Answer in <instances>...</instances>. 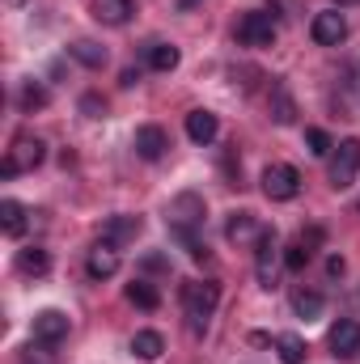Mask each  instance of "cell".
Masks as SVG:
<instances>
[{
    "label": "cell",
    "mask_w": 360,
    "mask_h": 364,
    "mask_svg": "<svg viewBox=\"0 0 360 364\" xmlns=\"http://www.w3.org/2000/svg\"><path fill=\"white\" fill-rule=\"evenodd\" d=\"M144 267H149V272H162V267H170V263H166L162 255H149V259H144Z\"/></svg>",
    "instance_id": "4dcf8cb0"
},
{
    "label": "cell",
    "mask_w": 360,
    "mask_h": 364,
    "mask_svg": "<svg viewBox=\"0 0 360 364\" xmlns=\"http://www.w3.org/2000/svg\"><path fill=\"white\" fill-rule=\"evenodd\" d=\"M275 34H280L275 9H250V13L238 21V43H242V47H271Z\"/></svg>",
    "instance_id": "277c9868"
},
{
    "label": "cell",
    "mask_w": 360,
    "mask_h": 364,
    "mask_svg": "<svg viewBox=\"0 0 360 364\" xmlns=\"http://www.w3.org/2000/svg\"><path fill=\"white\" fill-rule=\"evenodd\" d=\"M68 51H73V60H81L85 68H102V64H106V47H97V43H90V38L73 43Z\"/></svg>",
    "instance_id": "d4e9b609"
},
{
    "label": "cell",
    "mask_w": 360,
    "mask_h": 364,
    "mask_svg": "<svg viewBox=\"0 0 360 364\" xmlns=\"http://www.w3.org/2000/svg\"><path fill=\"white\" fill-rule=\"evenodd\" d=\"M305 144H309L314 157H331V153H335V140H331L322 127H305Z\"/></svg>",
    "instance_id": "484cf974"
},
{
    "label": "cell",
    "mask_w": 360,
    "mask_h": 364,
    "mask_svg": "<svg viewBox=\"0 0 360 364\" xmlns=\"http://www.w3.org/2000/svg\"><path fill=\"white\" fill-rule=\"evenodd\" d=\"M179 47H170V43H153V47H149V68H153V73H174V68H179Z\"/></svg>",
    "instance_id": "7402d4cb"
},
{
    "label": "cell",
    "mask_w": 360,
    "mask_h": 364,
    "mask_svg": "<svg viewBox=\"0 0 360 364\" xmlns=\"http://www.w3.org/2000/svg\"><path fill=\"white\" fill-rule=\"evenodd\" d=\"M68 335V314H60V309H43V314H34V339L38 343H60Z\"/></svg>",
    "instance_id": "8fae6325"
},
{
    "label": "cell",
    "mask_w": 360,
    "mask_h": 364,
    "mask_svg": "<svg viewBox=\"0 0 360 364\" xmlns=\"http://www.w3.org/2000/svg\"><path fill=\"white\" fill-rule=\"evenodd\" d=\"M162 352H166V339H162L157 331H136V335H132V356H136V360L153 364V360H162Z\"/></svg>",
    "instance_id": "e0dca14e"
},
{
    "label": "cell",
    "mask_w": 360,
    "mask_h": 364,
    "mask_svg": "<svg viewBox=\"0 0 360 364\" xmlns=\"http://www.w3.org/2000/svg\"><path fill=\"white\" fill-rule=\"evenodd\" d=\"M339 4H360V0H339Z\"/></svg>",
    "instance_id": "836d02e7"
},
{
    "label": "cell",
    "mask_w": 360,
    "mask_h": 364,
    "mask_svg": "<svg viewBox=\"0 0 360 364\" xmlns=\"http://www.w3.org/2000/svg\"><path fill=\"white\" fill-rule=\"evenodd\" d=\"M216 132H221V119H216L212 110H191V114H186V136H191V144H212Z\"/></svg>",
    "instance_id": "4fadbf2b"
},
{
    "label": "cell",
    "mask_w": 360,
    "mask_h": 364,
    "mask_svg": "<svg viewBox=\"0 0 360 364\" xmlns=\"http://www.w3.org/2000/svg\"><path fill=\"white\" fill-rule=\"evenodd\" d=\"M0 229L9 237H21L26 233V208L17 199H0Z\"/></svg>",
    "instance_id": "d6986e66"
},
{
    "label": "cell",
    "mask_w": 360,
    "mask_h": 364,
    "mask_svg": "<svg viewBox=\"0 0 360 364\" xmlns=\"http://www.w3.org/2000/svg\"><path fill=\"white\" fill-rule=\"evenodd\" d=\"M360 174V140H344V144H335V153H331V166H327V178L335 191H348Z\"/></svg>",
    "instance_id": "5b68a950"
},
{
    "label": "cell",
    "mask_w": 360,
    "mask_h": 364,
    "mask_svg": "<svg viewBox=\"0 0 360 364\" xmlns=\"http://www.w3.org/2000/svg\"><path fill=\"white\" fill-rule=\"evenodd\" d=\"M43 157H47V144H43L38 136H17V140H13V149H9V153H4V161H0V178L30 174V170H38V166H43Z\"/></svg>",
    "instance_id": "3957f363"
},
{
    "label": "cell",
    "mask_w": 360,
    "mask_h": 364,
    "mask_svg": "<svg viewBox=\"0 0 360 364\" xmlns=\"http://www.w3.org/2000/svg\"><path fill=\"white\" fill-rule=\"evenodd\" d=\"M17 102H21V110H43V106H47V90H43L38 81H26V90H21Z\"/></svg>",
    "instance_id": "4316f807"
},
{
    "label": "cell",
    "mask_w": 360,
    "mask_h": 364,
    "mask_svg": "<svg viewBox=\"0 0 360 364\" xmlns=\"http://www.w3.org/2000/svg\"><path fill=\"white\" fill-rule=\"evenodd\" d=\"M140 81V73L136 68H123V77H119V85H136Z\"/></svg>",
    "instance_id": "1f68e13d"
},
{
    "label": "cell",
    "mask_w": 360,
    "mask_h": 364,
    "mask_svg": "<svg viewBox=\"0 0 360 364\" xmlns=\"http://www.w3.org/2000/svg\"><path fill=\"white\" fill-rule=\"evenodd\" d=\"M136 153L144 157V161H162L166 157V149H170V136H166V127H157V123H144V127H136Z\"/></svg>",
    "instance_id": "9c48e42d"
},
{
    "label": "cell",
    "mask_w": 360,
    "mask_h": 364,
    "mask_svg": "<svg viewBox=\"0 0 360 364\" xmlns=\"http://www.w3.org/2000/svg\"><path fill=\"white\" fill-rule=\"evenodd\" d=\"M81 110H85L90 119H102V114H106V102H102L97 93H85V97H81Z\"/></svg>",
    "instance_id": "f1b7e54d"
},
{
    "label": "cell",
    "mask_w": 360,
    "mask_h": 364,
    "mask_svg": "<svg viewBox=\"0 0 360 364\" xmlns=\"http://www.w3.org/2000/svg\"><path fill=\"white\" fill-rule=\"evenodd\" d=\"M179 4H182V9H191V4H195V0H179Z\"/></svg>",
    "instance_id": "d6a6232c"
},
{
    "label": "cell",
    "mask_w": 360,
    "mask_h": 364,
    "mask_svg": "<svg viewBox=\"0 0 360 364\" xmlns=\"http://www.w3.org/2000/svg\"><path fill=\"white\" fill-rule=\"evenodd\" d=\"M263 195H268L271 203L297 199V195H301V174H297V166H284V161L268 166V170H263Z\"/></svg>",
    "instance_id": "8992f818"
},
{
    "label": "cell",
    "mask_w": 360,
    "mask_h": 364,
    "mask_svg": "<svg viewBox=\"0 0 360 364\" xmlns=\"http://www.w3.org/2000/svg\"><path fill=\"white\" fill-rule=\"evenodd\" d=\"M136 237H140V216H110L102 225V242H110V246H127Z\"/></svg>",
    "instance_id": "5bb4252c"
},
{
    "label": "cell",
    "mask_w": 360,
    "mask_h": 364,
    "mask_svg": "<svg viewBox=\"0 0 360 364\" xmlns=\"http://www.w3.org/2000/svg\"><path fill=\"white\" fill-rule=\"evenodd\" d=\"M127 301H132L136 309H149V314H153V309L162 305V292H157L149 279H132V284H127Z\"/></svg>",
    "instance_id": "ffe728a7"
},
{
    "label": "cell",
    "mask_w": 360,
    "mask_h": 364,
    "mask_svg": "<svg viewBox=\"0 0 360 364\" xmlns=\"http://www.w3.org/2000/svg\"><path fill=\"white\" fill-rule=\"evenodd\" d=\"M327 343H331V352H335L339 360H356L360 356V322L356 318H339V322L331 326Z\"/></svg>",
    "instance_id": "ba28073f"
},
{
    "label": "cell",
    "mask_w": 360,
    "mask_h": 364,
    "mask_svg": "<svg viewBox=\"0 0 360 364\" xmlns=\"http://www.w3.org/2000/svg\"><path fill=\"white\" fill-rule=\"evenodd\" d=\"M305 263H309V250H305V242H292V246L284 250V267H288V272H305Z\"/></svg>",
    "instance_id": "83f0119b"
},
{
    "label": "cell",
    "mask_w": 360,
    "mask_h": 364,
    "mask_svg": "<svg viewBox=\"0 0 360 364\" xmlns=\"http://www.w3.org/2000/svg\"><path fill=\"white\" fill-rule=\"evenodd\" d=\"M259 263H255V275H259V284L263 288H275V229H268L259 242Z\"/></svg>",
    "instance_id": "2e32d148"
},
{
    "label": "cell",
    "mask_w": 360,
    "mask_h": 364,
    "mask_svg": "<svg viewBox=\"0 0 360 364\" xmlns=\"http://www.w3.org/2000/svg\"><path fill=\"white\" fill-rule=\"evenodd\" d=\"M85 272H90V279H110V275H119V246L97 242L90 250V259H85Z\"/></svg>",
    "instance_id": "7c38bea8"
},
{
    "label": "cell",
    "mask_w": 360,
    "mask_h": 364,
    "mask_svg": "<svg viewBox=\"0 0 360 364\" xmlns=\"http://www.w3.org/2000/svg\"><path fill=\"white\" fill-rule=\"evenodd\" d=\"M271 119L280 123V127H288L292 119H297V106H292V97L284 85H271Z\"/></svg>",
    "instance_id": "603a6c76"
},
{
    "label": "cell",
    "mask_w": 360,
    "mask_h": 364,
    "mask_svg": "<svg viewBox=\"0 0 360 364\" xmlns=\"http://www.w3.org/2000/svg\"><path fill=\"white\" fill-rule=\"evenodd\" d=\"M17 272L38 279V275L51 272V255H47L43 246H26V250H17Z\"/></svg>",
    "instance_id": "ac0fdd59"
},
{
    "label": "cell",
    "mask_w": 360,
    "mask_h": 364,
    "mask_svg": "<svg viewBox=\"0 0 360 364\" xmlns=\"http://www.w3.org/2000/svg\"><path fill=\"white\" fill-rule=\"evenodd\" d=\"M263 233H268V225H259L250 212H233L229 225H225V237H229L233 246H250V242H259Z\"/></svg>",
    "instance_id": "30bf717a"
},
{
    "label": "cell",
    "mask_w": 360,
    "mask_h": 364,
    "mask_svg": "<svg viewBox=\"0 0 360 364\" xmlns=\"http://www.w3.org/2000/svg\"><path fill=\"white\" fill-rule=\"evenodd\" d=\"M216 301H221V284H212V279H191V284H182V309H186L195 335H203V326H208Z\"/></svg>",
    "instance_id": "7a4b0ae2"
},
{
    "label": "cell",
    "mask_w": 360,
    "mask_h": 364,
    "mask_svg": "<svg viewBox=\"0 0 360 364\" xmlns=\"http://www.w3.org/2000/svg\"><path fill=\"white\" fill-rule=\"evenodd\" d=\"M275 352H280V364H305V356H309V348H305L301 335H280Z\"/></svg>",
    "instance_id": "44dd1931"
},
{
    "label": "cell",
    "mask_w": 360,
    "mask_h": 364,
    "mask_svg": "<svg viewBox=\"0 0 360 364\" xmlns=\"http://www.w3.org/2000/svg\"><path fill=\"white\" fill-rule=\"evenodd\" d=\"M327 275H331V279H339V275H344V259H339V255H331V259H327Z\"/></svg>",
    "instance_id": "f546056e"
},
{
    "label": "cell",
    "mask_w": 360,
    "mask_h": 364,
    "mask_svg": "<svg viewBox=\"0 0 360 364\" xmlns=\"http://www.w3.org/2000/svg\"><path fill=\"white\" fill-rule=\"evenodd\" d=\"M203 195H195V191H182L179 199L170 203V233L179 237L182 246H186V255L195 259V263H208V246L199 242V225H203Z\"/></svg>",
    "instance_id": "6da1fadb"
},
{
    "label": "cell",
    "mask_w": 360,
    "mask_h": 364,
    "mask_svg": "<svg viewBox=\"0 0 360 364\" xmlns=\"http://www.w3.org/2000/svg\"><path fill=\"white\" fill-rule=\"evenodd\" d=\"M292 309L305 318V322H314V318H322V309H327V301H322V292H309V288H301L297 296H292Z\"/></svg>",
    "instance_id": "cb8c5ba5"
},
{
    "label": "cell",
    "mask_w": 360,
    "mask_h": 364,
    "mask_svg": "<svg viewBox=\"0 0 360 364\" xmlns=\"http://www.w3.org/2000/svg\"><path fill=\"white\" fill-rule=\"evenodd\" d=\"M309 38H314L318 47H339V43L348 38V17H344L339 9H322V13H314V21H309Z\"/></svg>",
    "instance_id": "52a82bcc"
},
{
    "label": "cell",
    "mask_w": 360,
    "mask_h": 364,
    "mask_svg": "<svg viewBox=\"0 0 360 364\" xmlns=\"http://www.w3.org/2000/svg\"><path fill=\"white\" fill-rule=\"evenodd\" d=\"M136 13V0H93V17L102 26H127Z\"/></svg>",
    "instance_id": "9a60e30c"
}]
</instances>
